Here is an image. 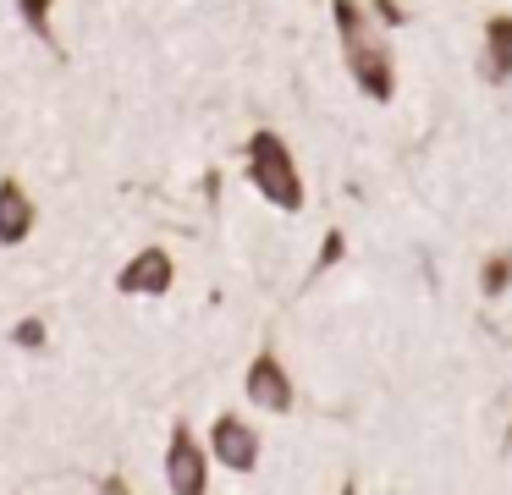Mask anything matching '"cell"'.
<instances>
[{"instance_id": "cell-1", "label": "cell", "mask_w": 512, "mask_h": 495, "mask_svg": "<svg viewBox=\"0 0 512 495\" xmlns=\"http://www.w3.org/2000/svg\"><path fill=\"white\" fill-rule=\"evenodd\" d=\"M336 28H342V50H347V72H353L358 94L386 105L397 94V61H391L380 28L369 22V11L358 0H336Z\"/></svg>"}, {"instance_id": "cell-2", "label": "cell", "mask_w": 512, "mask_h": 495, "mask_svg": "<svg viewBox=\"0 0 512 495\" xmlns=\"http://www.w3.org/2000/svg\"><path fill=\"white\" fill-rule=\"evenodd\" d=\"M248 176H254V187L276 209H287V215L303 209V176H298V160H292V149H287L281 132L265 127V132L248 138Z\"/></svg>"}, {"instance_id": "cell-3", "label": "cell", "mask_w": 512, "mask_h": 495, "mask_svg": "<svg viewBox=\"0 0 512 495\" xmlns=\"http://www.w3.org/2000/svg\"><path fill=\"white\" fill-rule=\"evenodd\" d=\"M166 484L177 495H204L210 490V462H204V446L193 440L188 424L171 429V446H166Z\"/></svg>"}, {"instance_id": "cell-4", "label": "cell", "mask_w": 512, "mask_h": 495, "mask_svg": "<svg viewBox=\"0 0 512 495\" xmlns=\"http://www.w3.org/2000/svg\"><path fill=\"white\" fill-rule=\"evenodd\" d=\"M171 281H177L171 253L166 248H144V253H133V259L122 264L116 292H122V297H160V292H171Z\"/></svg>"}, {"instance_id": "cell-5", "label": "cell", "mask_w": 512, "mask_h": 495, "mask_svg": "<svg viewBox=\"0 0 512 495\" xmlns=\"http://www.w3.org/2000/svg\"><path fill=\"white\" fill-rule=\"evenodd\" d=\"M210 446H215V457H221L232 473H254V468H259V429L243 424L237 413H221V418H215Z\"/></svg>"}, {"instance_id": "cell-6", "label": "cell", "mask_w": 512, "mask_h": 495, "mask_svg": "<svg viewBox=\"0 0 512 495\" xmlns=\"http://www.w3.org/2000/svg\"><path fill=\"white\" fill-rule=\"evenodd\" d=\"M248 402L265 407V413H292V380H287V363L276 358V352H259L254 363H248Z\"/></svg>"}, {"instance_id": "cell-7", "label": "cell", "mask_w": 512, "mask_h": 495, "mask_svg": "<svg viewBox=\"0 0 512 495\" xmlns=\"http://www.w3.org/2000/svg\"><path fill=\"white\" fill-rule=\"evenodd\" d=\"M28 231H34V198H28L23 182H0V242L6 248H17V242H28Z\"/></svg>"}, {"instance_id": "cell-8", "label": "cell", "mask_w": 512, "mask_h": 495, "mask_svg": "<svg viewBox=\"0 0 512 495\" xmlns=\"http://www.w3.org/2000/svg\"><path fill=\"white\" fill-rule=\"evenodd\" d=\"M485 77H512V17L485 22Z\"/></svg>"}, {"instance_id": "cell-9", "label": "cell", "mask_w": 512, "mask_h": 495, "mask_svg": "<svg viewBox=\"0 0 512 495\" xmlns=\"http://www.w3.org/2000/svg\"><path fill=\"white\" fill-rule=\"evenodd\" d=\"M512 286V259H490L485 270H479V292L485 297H501Z\"/></svg>"}, {"instance_id": "cell-10", "label": "cell", "mask_w": 512, "mask_h": 495, "mask_svg": "<svg viewBox=\"0 0 512 495\" xmlns=\"http://www.w3.org/2000/svg\"><path fill=\"white\" fill-rule=\"evenodd\" d=\"M17 11L28 17V28H34L39 39L56 44V28H50V0H17Z\"/></svg>"}, {"instance_id": "cell-11", "label": "cell", "mask_w": 512, "mask_h": 495, "mask_svg": "<svg viewBox=\"0 0 512 495\" xmlns=\"http://www.w3.org/2000/svg\"><path fill=\"white\" fill-rule=\"evenodd\" d=\"M12 341H17V347H28V352L45 347V319H23V325L12 330Z\"/></svg>"}, {"instance_id": "cell-12", "label": "cell", "mask_w": 512, "mask_h": 495, "mask_svg": "<svg viewBox=\"0 0 512 495\" xmlns=\"http://www.w3.org/2000/svg\"><path fill=\"white\" fill-rule=\"evenodd\" d=\"M336 259H342V231H331V237H325V253H320V270H325V264H336Z\"/></svg>"}, {"instance_id": "cell-13", "label": "cell", "mask_w": 512, "mask_h": 495, "mask_svg": "<svg viewBox=\"0 0 512 495\" xmlns=\"http://www.w3.org/2000/svg\"><path fill=\"white\" fill-rule=\"evenodd\" d=\"M375 6H380V17H386V22H391V28H397V22H402V17H408V11H402V6H397V0H375Z\"/></svg>"}]
</instances>
